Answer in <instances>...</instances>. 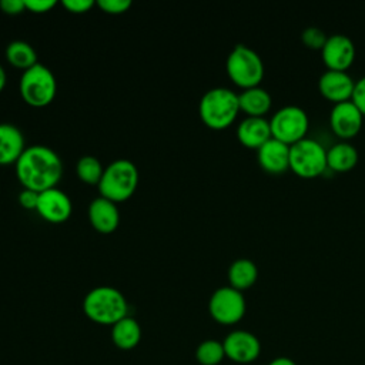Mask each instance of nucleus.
<instances>
[{
  "instance_id": "f257e3e1",
  "label": "nucleus",
  "mask_w": 365,
  "mask_h": 365,
  "mask_svg": "<svg viewBox=\"0 0 365 365\" xmlns=\"http://www.w3.org/2000/svg\"><path fill=\"white\" fill-rule=\"evenodd\" d=\"M14 167L23 188L38 192L57 187L63 175L60 155L53 148L40 144L26 147Z\"/></svg>"
},
{
  "instance_id": "f03ea898",
  "label": "nucleus",
  "mask_w": 365,
  "mask_h": 365,
  "mask_svg": "<svg viewBox=\"0 0 365 365\" xmlns=\"http://www.w3.org/2000/svg\"><path fill=\"white\" fill-rule=\"evenodd\" d=\"M127 301L121 291L110 285L90 289L83 299V311L88 319L100 325H114L127 317Z\"/></svg>"
},
{
  "instance_id": "7ed1b4c3",
  "label": "nucleus",
  "mask_w": 365,
  "mask_h": 365,
  "mask_svg": "<svg viewBox=\"0 0 365 365\" xmlns=\"http://www.w3.org/2000/svg\"><path fill=\"white\" fill-rule=\"evenodd\" d=\"M240 111L238 93L228 87H212L207 90L198 104L202 123L214 130L228 127Z\"/></svg>"
},
{
  "instance_id": "20e7f679",
  "label": "nucleus",
  "mask_w": 365,
  "mask_h": 365,
  "mask_svg": "<svg viewBox=\"0 0 365 365\" xmlns=\"http://www.w3.org/2000/svg\"><path fill=\"white\" fill-rule=\"evenodd\" d=\"M137 184L138 170L135 164L127 158H117L104 168L97 187L101 197L117 204L128 200Z\"/></svg>"
},
{
  "instance_id": "39448f33",
  "label": "nucleus",
  "mask_w": 365,
  "mask_h": 365,
  "mask_svg": "<svg viewBox=\"0 0 365 365\" xmlns=\"http://www.w3.org/2000/svg\"><path fill=\"white\" fill-rule=\"evenodd\" d=\"M21 98L31 107L48 106L57 93V81L48 67L41 63L23 71L19 83Z\"/></svg>"
},
{
  "instance_id": "423d86ee",
  "label": "nucleus",
  "mask_w": 365,
  "mask_h": 365,
  "mask_svg": "<svg viewBox=\"0 0 365 365\" xmlns=\"http://www.w3.org/2000/svg\"><path fill=\"white\" fill-rule=\"evenodd\" d=\"M225 68L230 78L240 87L258 86L264 77V61L261 56L245 44H235L227 56Z\"/></svg>"
},
{
  "instance_id": "0eeeda50",
  "label": "nucleus",
  "mask_w": 365,
  "mask_h": 365,
  "mask_svg": "<svg viewBox=\"0 0 365 365\" xmlns=\"http://www.w3.org/2000/svg\"><path fill=\"white\" fill-rule=\"evenodd\" d=\"M289 167L301 177L319 175L327 168V148L318 140L304 137L289 144Z\"/></svg>"
},
{
  "instance_id": "6e6552de",
  "label": "nucleus",
  "mask_w": 365,
  "mask_h": 365,
  "mask_svg": "<svg viewBox=\"0 0 365 365\" xmlns=\"http://www.w3.org/2000/svg\"><path fill=\"white\" fill-rule=\"evenodd\" d=\"M272 137L292 144L305 137L309 125L307 111L297 104H285L279 107L269 118Z\"/></svg>"
},
{
  "instance_id": "1a4fd4ad",
  "label": "nucleus",
  "mask_w": 365,
  "mask_h": 365,
  "mask_svg": "<svg viewBox=\"0 0 365 365\" xmlns=\"http://www.w3.org/2000/svg\"><path fill=\"white\" fill-rule=\"evenodd\" d=\"M247 309V302L242 291L231 287L222 285L217 288L208 301L210 315L222 325H232L242 319Z\"/></svg>"
},
{
  "instance_id": "9d476101",
  "label": "nucleus",
  "mask_w": 365,
  "mask_h": 365,
  "mask_svg": "<svg viewBox=\"0 0 365 365\" xmlns=\"http://www.w3.org/2000/svg\"><path fill=\"white\" fill-rule=\"evenodd\" d=\"M225 358L237 364H251L261 354V342L255 334L245 329L231 331L222 341Z\"/></svg>"
},
{
  "instance_id": "9b49d317",
  "label": "nucleus",
  "mask_w": 365,
  "mask_h": 365,
  "mask_svg": "<svg viewBox=\"0 0 365 365\" xmlns=\"http://www.w3.org/2000/svg\"><path fill=\"white\" fill-rule=\"evenodd\" d=\"M321 54L328 68L346 70L355 58V44L349 36L334 33L328 36Z\"/></svg>"
},
{
  "instance_id": "f8f14e48",
  "label": "nucleus",
  "mask_w": 365,
  "mask_h": 365,
  "mask_svg": "<svg viewBox=\"0 0 365 365\" xmlns=\"http://www.w3.org/2000/svg\"><path fill=\"white\" fill-rule=\"evenodd\" d=\"M36 211L51 224H60L68 220L73 211L70 197L60 188H48L40 192Z\"/></svg>"
},
{
  "instance_id": "ddd939ff",
  "label": "nucleus",
  "mask_w": 365,
  "mask_h": 365,
  "mask_svg": "<svg viewBox=\"0 0 365 365\" xmlns=\"http://www.w3.org/2000/svg\"><path fill=\"white\" fill-rule=\"evenodd\" d=\"M364 114L358 106L349 98L334 103L329 114V123L335 134L342 138L354 137L362 125Z\"/></svg>"
},
{
  "instance_id": "4468645a",
  "label": "nucleus",
  "mask_w": 365,
  "mask_h": 365,
  "mask_svg": "<svg viewBox=\"0 0 365 365\" xmlns=\"http://www.w3.org/2000/svg\"><path fill=\"white\" fill-rule=\"evenodd\" d=\"M355 80L346 70L327 68L318 78V88L334 103L349 100L352 97Z\"/></svg>"
},
{
  "instance_id": "2eb2a0df",
  "label": "nucleus",
  "mask_w": 365,
  "mask_h": 365,
  "mask_svg": "<svg viewBox=\"0 0 365 365\" xmlns=\"http://www.w3.org/2000/svg\"><path fill=\"white\" fill-rule=\"evenodd\" d=\"M88 220L97 232L111 234L120 224L118 207L115 202L100 195L88 205Z\"/></svg>"
},
{
  "instance_id": "dca6fc26",
  "label": "nucleus",
  "mask_w": 365,
  "mask_h": 365,
  "mask_svg": "<svg viewBox=\"0 0 365 365\" xmlns=\"http://www.w3.org/2000/svg\"><path fill=\"white\" fill-rule=\"evenodd\" d=\"M259 165L268 173H282L289 167V144L269 137L257 148Z\"/></svg>"
},
{
  "instance_id": "f3484780",
  "label": "nucleus",
  "mask_w": 365,
  "mask_h": 365,
  "mask_svg": "<svg viewBox=\"0 0 365 365\" xmlns=\"http://www.w3.org/2000/svg\"><path fill=\"white\" fill-rule=\"evenodd\" d=\"M237 137L244 145L258 148L269 137H272L269 120H267L264 115H247L237 127Z\"/></svg>"
},
{
  "instance_id": "a211bd4d",
  "label": "nucleus",
  "mask_w": 365,
  "mask_h": 365,
  "mask_svg": "<svg viewBox=\"0 0 365 365\" xmlns=\"http://www.w3.org/2000/svg\"><path fill=\"white\" fill-rule=\"evenodd\" d=\"M26 150L20 128L10 123H0V165L16 164Z\"/></svg>"
},
{
  "instance_id": "6ab92c4d",
  "label": "nucleus",
  "mask_w": 365,
  "mask_h": 365,
  "mask_svg": "<svg viewBox=\"0 0 365 365\" xmlns=\"http://www.w3.org/2000/svg\"><path fill=\"white\" fill-rule=\"evenodd\" d=\"M238 103L240 110L245 111L248 115H264L269 110L272 98L268 90L258 84L242 88V91L238 93Z\"/></svg>"
},
{
  "instance_id": "aec40b11",
  "label": "nucleus",
  "mask_w": 365,
  "mask_h": 365,
  "mask_svg": "<svg viewBox=\"0 0 365 365\" xmlns=\"http://www.w3.org/2000/svg\"><path fill=\"white\" fill-rule=\"evenodd\" d=\"M111 339L120 349H133L141 339V327L134 318L127 315L111 327Z\"/></svg>"
},
{
  "instance_id": "412c9836",
  "label": "nucleus",
  "mask_w": 365,
  "mask_h": 365,
  "mask_svg": "<svg viewBox=\"0 0 365 365\" xmlns=\"http://www.w3.org/2000/svg\"><path fill=\"white\" fill-rule=\"evenodd\" d=\"M258 277V267L251 258H237L228 267L230 285L242 291L250 288Z\"/></svg>"
},
{
  "instance_id": "4be33fe9",
  "label": "nucleus",
  "mask_w": 365,
  "mask_h": 365,
  "mask_svg": "<svg viewBox=\"0 0 365 365\" xmlns=\"http://www.w3.org/2000/svg\"><path fill=\"white\" fill-rule=\"evenodd\" d=\"M358 161V150L349 141H338L327 150V167L335 171H346Z\"/></svg>"
},
{
  "instance_id": "5701e85b",
  "label": "nucleus",
  "mask_w": 365,
  "mask_h": 365,
  "mask_svg": "<svg viewBox=\"0 0 365 365\" xmlns=\"http://www.w3.org/2000/svg\"><path fill=\"white\" fill-rule=\"evenodd\" d=\"M6 58L11 66L23 71L38 63L34 47L24 40L10 41L6 47Z\"/></svg>"
},
{
  "instance_id": "b1692460",
  "label": "nucleus",
  "mask_w": 365,
  "mask_h": 365,
  "mask_svg": "<svg viewBox=\"0 0 365 365\" xmlns=\"http://www.w3.org/2000/svg\"><path fill=\"white\" fill-rule=\"evenodd\" d=\"M103 171L104 167L101 165L100 160L94 155H83L78 158L76 164V173L78 178L88 185H98Z\"/></svg>"
},
{
  "instance_id": "393cba45",
  "label": "nucleus",
  "mask_w": 365,
  "mask_h": 365,
  "mask_svg": "<svg viewBox=\"0 0 365 365\" xmlns=\"http://www.w3.org/2000/svg\"><path fill=\"white\" fill-rule=\"evenodd\" d=\"M224 358V345L217 339H205L195 349V359L201 365H218Z\"/></svg>"
},
{
  "instance_id": "a878e982",
  "label": "nucleus",
  "mask_w": 365,
  "mask_h": 365,
  "mask_svg": "<svg viewBox=\"0 0 365 365\" xmlns=\"http://www.w3.org/2000/svg\"><path fill=\"white\" fill-rule=\"evenodd\" d=\"M302 41L307 47H311V48H322L328 36L325 34V31L317 26H308L302 30Z\"/></svg>"
},
{
  "instance_id": "bb28decb",
  "label": "nucleus",
  "mask_w": 365,
  "mask_h": 365,
  "mask_svg": "<svg viewBox=\"0 0 365 365\" xmlns=\"http://www.w3.org/2000/svg\"><path fill=\"white\" fill-rule=\"evenodd\" d=\"M104 13L121 14L131 7V0H97L96 3Z\"/></svg>"
},
{
  "instance_id": "cd10ccee",
  "label": "nucleus",
  "mask_w": 365,
  "mask_h": 365,
  "mask_svg": "<svg viewBox=\"0 0 365 365\" xmlns=\"http://www.w3.org/2000/svg\"><path fill=\"white\" fill-rule=\"evenodd\" d=\"M61 4L70 13L83 14V13H87L96 4V1H93V0H63Z\"/></svg>"
},
{
  "instance_id": "c85d7f7f",
  "label": "nucleus",
  "mask_w": 365,
  "mask_h": 365,
  "mask_svg": "<svg viewBox=\"0 0 365 365\" xmlns=\"http://www.w3.org/2000/svg\"><path fill=\"white\" fill-rule=\"evenodd\" d=\"M38 195H40L38 191L23 188L19 192V202L26 210H36L37 208V202H38Z\"/></svg>"
},
{
  "instance_id": "c756f323",
  "label": "nucleus",
  "mask_w": 365,
  "mask_h": 365,
  "mask_svg": "<svg viewBox=\"0 0 365 365\" xmlns=\"http://www.w3.org/2000/svg\"><path fill=\"white\" fill-rule=\"evenodd\" d=\"M351 100L358 106V108L365 115V76L355 80V87Z\"/></svg>"
},
{
  "instance_id": "7c9ffc66",
  "label": "nucleus",
  "mask_w": 365,
  "mask_h": 365,
  "mask_svg": "<svg viewBox=\"0 0 365 365\" xmlns=\"http://www.w3.org/2000/svg\"><path fill=\"white\" fill-rule=\"evenodd\" d=\"M56 4V0H26V10L31 13H47Z\"/></svg>"
},
{
  "instance_id": "2f4dec72",
  "label": "nucleus",
  "mask_w": 365,
  "mask_h": 365,
  "mask_svg": "<svg viewBox=\"0 0 365 365\" xmlns=\"http://www.w3.org/2000/svg\"><path fill=\"white\" fill-rule=\"evenodd\" d=\"M0 9L6 14L16 16L26 10V0H0Z\"/></svg>"
},
{
  "instance_id": "473e14b6",
  "label": "nucleus",
  "mask_w": 365,
  "mask_h": 365,
  "mask_svg": "<svg viewBox=\"0 0 365 365\" xmlns=\"http://www.w3.org/2000/svg\"><path fill=\"white\" fill-rule=\"evenodd\" d=\"M268 365H297L294 359L288 358V356H277L272 361H269Z\"/></svg>"
},
{
  "instance_id": "72a5a7b5",
  "label": "nucleus",
  "mask_w": 365,
  "mask_h": 365,
  "mask_svg": "<svg viewBox=\"0 0 365 365\" xmlns=\"http://www.w3.org/2000/svg\"><path fill=\"white\" fill-rule=\"evenodd\" d=\"M6 83H7V74H6V70L3 68V66L0 64V93L6 87Z\"/></svg>"
}]
</instances>
